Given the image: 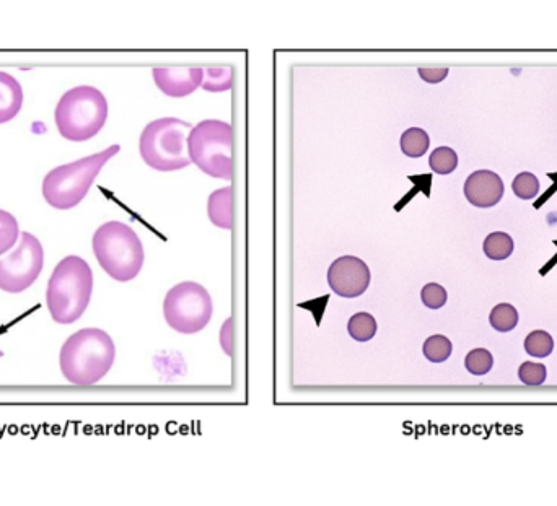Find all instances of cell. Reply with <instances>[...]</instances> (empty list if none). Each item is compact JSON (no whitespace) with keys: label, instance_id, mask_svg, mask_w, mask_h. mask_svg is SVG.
<instances>
[{"label":"cell","instance_id":"1","mask_svg":"<svg viewBox=\"0 0 557 506\" xmlns=\"http://www.w3.org/2000/svg\"><path fill=\"white\" fill-rule=\"evenodd\" d=\"M116 358L115 342L101 329L75 332L62 345L61 371L69 383L92 386L110 373Z\"/></svg>","mask_w":557,"mask_h":506},{"label":"cell","instance_id":"2","mask_svg":"<svg viewBox=\"0 0 557 506\" xmlns=\"http://www.w3.org/2000/svg\"><path fill=\"white\" fill-rule=\"evenodd\" d=\"M93 293V272L79 256L59 262L48 282L46 305L58 324L79 321L87 311Z\"/></svg>","mask_w":557,"mask_h":506},{"label":"cell","instance_id":"3","mask_svg":"<svg viewBox=\"0 0 557 506\" xmlns=\"http://www.w3.org/2000/svg\"><path fill=\"white\" fill-rule=\"evenodd\" d=\"M119 145H111L103 152L67 163L49 171L43 181V196L49 206L58 210H69L84 201L103 166L116 157Z\"/></svg>","mask_w":557,"mask_h":506},{"label":"cell","instance_id":"4","mask_svg":"<svg viewBox=\"0 0 557 506\" xmlns=\"http://www.w3.org/2000/svg\"><path fill=\"white\" fill-rule=\"evenodd\" d=\"M93 253L101 269L118 282L141 274L145 253L141 238L123 222H106L93 235Z\"/></svg>","mask_w":557,"mask_h":506},{"label":"cell","instance_id":"5","mask_svg":"<svg viewBox=\"0 0 557 506\" xmlns=\"http://www.w3.org/2000/svg\"><path fill=\"white\" fill-rule=\"evenodd\" d=\"M54 119L64 139L85 142L105 127L108 101L98 88L80 85L62 95Z\"/></svg>","mask_w":557,"mask_h":506},{"label":"cell","instance_id":"6","mask_svg":"<svg viewBox=\"0 0 557 506\" xmlns=\"http://www.w3.org/2000/svg\"><path fill=\"white\" fill-rule=\"evenodd\" d=\"M193 126L178 118H162L145 126L139 140L142 160L157 171H178L191 165L188 132Z\"/></svg>","mask_w":557,"mask_h":506},{"label":"cell","instance_id":"7","mask_svg":"<svg viewBox=\"0 0 557 506\" xmlns=\"http://www.w3.org/2000/svg\"><path fill=\"white\" fill-rule=\"evenodd\" d=\"M233 129L229 123L207 119L194 126L188 134L191 162L212 178L232 181Z\"/></svg>","mask_w":557,"mask_h":506},{"label":"cell","instance_id":"8","mask_svg":"<svg viewBox=\"0 0 557 506\" xmlns=\"http://www.w3.org/2000/svg\"><path fill=\"white\" fill-rule=\"evenodd\" d=\"M214 301L206 287L196 282H183L167 293L163 316L168 326L180 334H196L211 323Z\"/></svg>","mask_w":557,"mask_h":506},{"label":"cell","instance_id":"9","mask_svg":"<svg viewBox=\"0 0 557 506\" xmlns=\"http://www.w3.org/2000/svg\"><path fill=\"white\" fill-rule=\"evenodd\" d=\"M44 267V249L31 233H22L14 253L0 259V290L22 293L35 284Z\"/></svg>","mask_w":557,"mask_h":506},{"label":"cell","instance_id":"10","mask_svg":"<svg viewBox=\"0 0 557 506\" xmlns=\"http://www.w3.org/2000/svg\"><path fill=\"white\" fill-rule=\"evenodd\" d=\"M372 274L367 264L356 256H343L329 266L328 284L336 295L357 298L367 292Z\"/></svg>","mask_w":557,"mask_h":506},{"label":"cell","instance_id":"11","mask_svg":"<svg viewBox=\"0 0 557 506\" xmlns=\"http://www.w3.org/2000/svg\"><path fill=\"white\" fill-rule=\"evenodd\" d=\"M204 69L199 67H162L154 69V80L157 87L167 96L183 98L196 92L202 85Z\"/></svg>","mask_w":557,"mask_h":506},{"label":"cell","instance_id":"12","mask_svg":"<svg viewBox=\"0 0 557 506\" xmlns=\"http://www.w3.org/2000/svg\"><path fill=\"white\" fill-rule=\"evenodd\" d=\"M504 183L497 173L489 170L474 171L465 183V197L479 209H489L504 197Z\"/></svg>","mask_w":557,"mask_h":506},{"label":"cell","instance_id":"13","mask_svg":"<svg viewBox=\"0 0 557 506\" xmlns=\"http://www.w3.org/2000/svg\"><path fill=\"white\" fill-rule=\"evenodd\" d=\"M23 106V88L14 75L0 70V124L17 118Z\"/></svg>","mask_w":557,"mask_h":506},{"label":"cell","instance_id":"14","mask_svg":"<svg viewBox=\"0 0 557 506\" xmlns=\"http://www.w3.org/2000/svg\"><path fill=\"white\" fill-rule=\"evenodd\" d=\"M207 214L215 227L232 230L233 227V189L232 186L212 192L207 202Z\"/></svg>","mask_w":557,"mask_h":506},{"label":"cell","instance_id":"15","mask_svg":"<svg viewBox=\"0 0 557 506\" xmlns=\"http://www.w3.org/2000/svg\"><path fill=\"white\" fill-rule=\"evenodd\" d=\"M401 150L404 155L409 158H421L426 155L429 150L430 139L421 127H411L408 131L403 132L400 140Z\"/></svg>","mask_w":557,"mask_h":506},{"label":"cell","instance_id":"16","mask_svg":"<svg viewBox=\"0 0 557 506\" xmlns=\"http://www.w3.org/2000/svg\"><path fill=\"white\" fill-rule=\"evenodd\" d=\"M484 254L492 261H504L514 253V240L504 232H494L484 240Z\"/></svg>","mask_w":557,"mask_h":506},{"label":"cell","instance_id":"17","mask_svg":"<svg viewBox=\"0 0 557 506\" xmlns=\"http://www.w3.org/2000/svg\"><path fill=\"white\" fill-rule=\"evenodd\" d=\"M233 70L230 67H209L204 69L201 87L207 92H227L232 88Z\"/></svg>","mask_w":557,"mask_h":506},{"label":"cell","instance_id":"18","mask_svg":"<svg viewBox=\"0 0 557 506\" xmlns=\"http://www.w3.org/2000/svg\"><path fill=\"white\" fill-rule=\"evenodd\" d=\"M349 336L357 342H369L377 334V321L370 313H357L347 323Z\"/></svg>","mask_w":557,"mask_h":506},{"label":"cell","instance_id":"19","mask_svg":"<svg viewBox=\"0 0 557 506\" xmlns=\"http://www.w3.org/2000/svg\"><path fill=\"white\" fill-rule=\"evenodd\" d=\"M430 170L437 175H450L457 170L458 155L455 150L450 147H439L430 153L429 157Z\"/></svg>","mask_w":557,"mask_h":506},{"label":"cell","instance_id":"20","mask_svg":"<svg viewBox=\"0 0 557 506\" xmlns=\"http://www.w3.org/2000/svg\"><path fill=\"white\" fill-rule=\"evenodd\" d=\"M492 328L499 332H510L517 328L518 313L514 306L509 303H500L494 306V310L489 315Z\"/></svg>","mask_w":557,"mask_h":506},{"label":"cell","instance_id":"21","mask_svg":"<svg viewBox=\"0 0 557 506\" xmlns=\"http://www.w3.org/2000/svg\"><path fill=\"white\" fill-rule=\"evenodd\" d=\"M18 236H20V230H18L17 219L9 212L0 210V256L14 248Z\"/></svg>","mask_w":557,"mask_h":506},{"label":"cell","instance_id":"22","mask_svg":"<svg viewBox=\"0 0 557 506\" xmlns=\"http://www.w3.org/2000/svg\"><path fill=\"white\" fill-rule=\"evenodd\" d=\"M422 352L429 362L442 363L452 355L453 345L445 336H432L424 342Z\"/></svg>","mask_w":557,"mask_h":506},{"label":"cell","instance_id":"23","mask_svg":"<svg viewBox=\"0 0 557 506\" xmlns=\"http://www.w3.org/2000/svg\"><path fill=\"white\" fill-rule=\"evenodd\" d=\"M553 349V337L546 331H533L525 339V350H527V354L531 355V357H548L553 352Z\"/></svg>","mask_w":557,"mask_h":506},{"label":"cell","instance_id":"24","mask_svg":"<svg viewBox=\"0 0 557 506\" xmlns=\"http://www.w3.org/2000/svg\"><path fill=\"white\" fill-rule=\"evenodd\" d=\"M492 365H494V357L486 349L471 350L465 358L466 370L474 376L487 375L492 370Z\"/></svg>","mask_w":557,"mask_h":506},{"label":"cell","instance_id":"25","mask_svg":"<svg viewBox=\"0 0 557 506\" xmlns=\"http://www.w3.org/2000/svg\"><path fill=\"white\" fill-rule=\"evenodd\" d=\"M512 188H514L515 196L518 199H523V201H528V199H533V197L538 196L540 192V181L536 178L533 173H520L517 178L514 179L512 183Z\"/></svg>","mask_w":557,"mask_h":506},{"label":"cell","instance_id":"26","mask_svg":"<svg viewBox=\"0 0 557 506\" xmlns=\"http://www.w3.org/2000/svg\"><path fill=\"white\" fill-rule=\"evenodd\" d=\"M548 371L541 363L525 362L518 370V378L527 386H541L546 381Z\"/></svg>","mask_w":557,"mask_h":506},{"label":"cell","instance_id":"27","mask_svg":"<svg viewBox=\"0 0 557 506\" xmlns=\"http://www.w3.org/2000/svg\"><path fill=\"white\" fill-rule=\"evenodd\" d=\"M422 303L430 310H440L447 303V290L439 284H427L422 288Z\"/></svg>","mask_w":557,"mask_h":506},{"label":"cell","instance_id":"28","mask_svg":"<svg viewBox=\"0 0 557 506\" xmlns=\"http://www.w3.org/2000/svg\"><path fill=\"white\" fill-rule=\"evenodd\" d=\"M422 80L429 83H440L447 79L448 69H419Z\"/></svg>","mask_w":557,"mask_h":506},{"label":"cell","instance_id":"29","mask_svg":"<svg viewBox=\"0 0 557 506\" xmlns=\"http://www.w3.org/2000/svg\"><path fill=\"white\" fill-rule=\"evenodd\" d=\"M4 357V352H2V350H0V358Z\"/></svg>","mask_w":557,"mask_h":506}]
</instances>
